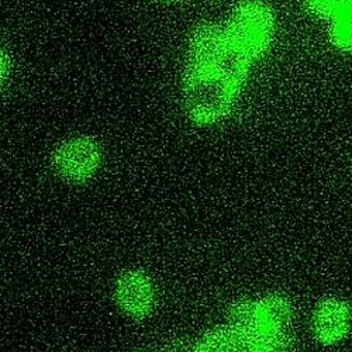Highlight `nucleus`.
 I'll list each match as a JSON object with an SVG mask.
<instances>
[{"label":"nucleus","mask_w":352,"mask_h":352,"mask_svg":"<svg viewBox=\"0 0 352 352\" xmlns=\"http://www.w3.org/2000/svg\"><path fill=\"white\" fill-rule=\"evenodd\" d=\"M236 91L216 71H188L184 85V104L189 117L197 123H214L224 117Z\"/></svg>","instance_id":"nucleus-1"},{"label":"nucleus","mask_w":352,"mask_h":352,"mask_svg":"<svg viewBox=\"0 0 352 352\" xmlns=\"http://www.w3.org/2000/svg\"><path fill=\"white\" fill-rule=\"evenodd\" d=\"M274 33L270 10L261 3H245L232 14L228 24V43L247 58L267 50Z\"/></svg>","instance_id":"nucleus-2"},{"label":"nucleus","mask_w":352,"mask_h":352,"mask_svg":"<svg viewBox=\"0 0 352 352\" xmlns=\"http://www.w3.org/2000/svg\"><path fill=\"white\" fill-rule=\"evenodd\" d=\"M102 153L91 138L64 141L52 155V166L63 179L80 182L92 176L99 168Z\"/></svg>","instance_id":"nucleus-3"},{"label":"nucleus","mask_w":352,"mask_h":352,"mask_svg":"<svg viewBox=\"0 0 352 352\" xmlns=\"http://www.w3.org/2000/svg\"><path fill=\"white\" fill-rule=\"evenodd\" d=\"M352 327V307L341 298L322 299L314 309L311 331L322 345H337L346 340Z\"/></svg>","instance_id":"nucleus-4"},{"label":"nucleus","mask_w":352,"mask_h":352,"mask_svg":"<svg viewBox=\"0 0 352 352\" xmlns=\"http://www.w3.org/2000/svg\"><path fill=\"white\" fill-rule=\"evenodd\" d=\"M227 36L216 25H201L193 33L189 43L188 71H216L228 50Z\"/></svg>","instance_id":"nucleus-5"},{"label":"nucleus","mask_w":352,"mask_h":352,"mask_svg":"<svg viewBox=\"0 0 352 352\" xmlns=\"http://www.w3.org/2000/svg\"><path fill=\"white\" fill-rule=\"evenodd\" d=\"M116 298L126 314L141 318L153 310L155 292L148 276L141 272H127L117 282Z\"/></svg>","instance_id":"nucleus-6"},{"label":"nucleus","mask_w":352,"mask_h":352,"mask_svg":"<svg viewBox=\"0 0 352 352\" xmlns=\"http://www.w3.org/2000/svg\"><path fill=\"white\" fill-rule=\"evenodd\" d=\"M199 352H255L251 337L234 330L221 329L209 333L199 346Z\"/></svg>","instance_id":"nucleus-7"},{"label":"nucleus","mask_w":352,"mask_h":352,"mask_svg":"<svg viewBox=\"0 0 352 352\" xmlns=\"http://www.w3.org/2000/svg\"><path fill=\"white\" fill-rule=\"evenodd\" d=\"M258 313L262 327L285 329L293 316L292 305L287 299L278 295L263 298L258 305Z\"/></svg>","instance_id":"nucleus-8"},{"label":"nucleus","mask_w":352,"mask_h":352,"mask_svg":"<svg viewBox=\"0 0 352 352\" xmlns=\"http://www.w3.org/2000/svg\"><path fill=\"white\" fill-rule=\"evenodd\" d=\"M247 61L248 58L245 55L230 45L219 63L216 72L221 79H224L231 89L237 92L247 75Z\"/></svg>","instance_id":"nucleus-9"},{"label":"nucleus","mask_w":352,"mask_h":352,"mask_svg":"<svg viewBox=\"0 0 352 352\" xmlns=\"http://www.w3.org/2000/svg\"><path fill=\"white\" fill-rule=\"evenodd\" d=\"M230 322L234 330L248 337H252L262 329V322L258 313V306L251 302H239L230 310Z\"/></svg>","instance_id":"nucleus-10"},{"label":"nucleus","mask_w":352,"mask_h":352,"mask_svg":"<svg viewBox=\"0 0 352 352\" xmlns=\"http://www.w3.org/2000/svg\"><path fill=\"white\" fill-rule=\"evenodd\" d=\"M251 340L255 352H289L292 348V338L285 329L262 327Z\"/></svg>","instance_id":"nucleus-11"},{"label":"nucleus","mask_w":352,"mask_h":352,"mask_svg":"<svg viewBox=\"0 0 352 352\" xmlns=\"http://www.w3.org/2000/svg\"><path fill=\"white\" fill-rule=\"evenodd\" d=\"M333 40L344 50H352V10L337 14L333 25Z\"/></svg>","instance_id":"nucleus-12"},{"label":"nucleus","mask_w":352,"mask_h":352,"mask_svg":"<svg viewBox=\"0 0 352 352\" xmlns=\"http://www.w3.org/2000/svg\"><path fill=\"white\" fill-rule=\"evenodd\" d=\"M305 2L318 14H338L345 10L349 0H305Z\"/></svg>","instance_id":"nucleus-13"},{"label":"nucleus","mask_w":352,"mask_h":352,"mask_svg":"<svg viewBox=\"0 0 352 352\" xmlns=\"http://www.w3.org/2000/svg\"><path fill=\"white\" fill-rule=\"evenodd\" d=\"M165 352H199V348L188 340H176L166 346Z\"/></svg>","instance_id":"nucleus-14"},{"label":"nucleus","mask_w":352,"mask_h":352,"mask_svg":"<svg viewBox=\"0 0 352 352\" xmlns=\"http://www.w3.org/2000/svg\"><path fill=\"white\" fill-rule=\"evenodd\" d=\"M157 2H172V0H157Z\"/></svg>","instance_id":"nucleus-15"}]
</instances>
